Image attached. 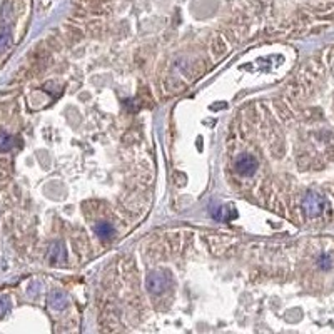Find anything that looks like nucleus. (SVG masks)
<instances>
[{"instance_id": "nucleus-3", "label": "nucleus", "mask_w": 334, "mask_h": 334, "mask_svg": "<svg viewBox=\"0 0 334 334\" xmlns=\"http://www.w3.org/2000/svg\"><path fill=\"white\" fill-rule=\"evenodd\" d=\"M257 169V159L254 156L242 154L236 159V171L241 176H253Z\"/></svg>"}, {"instance_id": "nucleus-10", "label": "nucleus", "mask_w": 334, "mask_h": 334, "mask_svg": "<svg viewBox=\"0 0 334 334\" xmlns=\"http://www.w3.org/2000/svg\"><path fill=\"white\" fill-rule=\"evenodd\" d=\"M319 266H321V267H324V269H328V267L331 266V259H329L328 256L321 257V259H319Z\"/></svg>"}, {"instance_id": "nucleus-4", "label": "nucleus", "mask_w": 334, "mask_h": 334, "mask_svg": "<svg viewBox=\"0 0 334 334\" xmlns=\"http://www.w3.org/2000/svg\"><path fill=\"white\" fill-rule=\"evenodd\" d=\"M67 302H69V301H67V296L62 293V291H52V293H50V296H49L50 308L60 311V309H64L67 306Z\"/></svg>"}, {"instance_id": "nucleus-2", "label": "nucleus", "mask_w": 334, "mask_h": 334, "mask_svg": "<svg viewBox=\"0 0 334 334\" xmlns=\"http://www.w3.org/2000/svg\"><path fill=\"white\" fill-rule=\"evenodd\" d=\"M169 282H171V277H169L166 273H162V271H154V273H151L147 276L145 284H147V289L151 291L152 294H160L169 288Z\"/></svg>"}, {"instance_id": "nucleus-8", "label": "nucleus", "mask_w": 334, "mask_h": 334, "mask_svg": "<svg viewBox=\"0 0 334 334\" xmlns=\"http://www.w3.org/2000/svg\"><path fill=\"white\" fill-rule=\"evenodd\" d=\"M14 147V137L7 136V134H3V136H0V151H10V149Z\"/></svg>"}, {"instance_id": "nucleus-9", "label": "nucleus", "mask_w": 334, "mask_h": 334, "mask_svg": "<svg viewBox=\"0 0 334 334\" xmlns=\"http://www.w3.org/2000/svg\"><path fill=\"white\" fill-rule=\"evenodd\" d=\"M10 308V302H9V297H0V316H3L7 311H9Z\"/></svg>"}, {"instance_id": "nucleus-5", "label": "nucleus", "mask_w": 334, "mask_h": 334, "mask_svg": "<svg viewBox=\"0 0 334 334\" xmlns=\"http://www.w3.org/2000/svg\"><path fill=\"white\" fill-rule=\"evenodd\" d=\"M49 259L54 264H60V262L65 261V249L60 242H54L52 244V247L49 251Z\"/></svg>"}, {"instance_id": "nucleus-7", "label": "nucleus", "mask_w": 334, "mask_h": 334, "mask_svg": "<svg viewBox=\"0 0 334 334\" xmlns=\"http://www.w3.org/2000/svg\"><path fill=\"white\" fill-rule=\"evenodd\" d=\"M10 45V32L7 27L0 25V52H5Z\"/></svg>"}, {"instance_id": "nucleus-1", "label": "nucleus", "mask_w": 334, "mask_h": 334, "mask_svg": "<svg viewBox=\"0 0 334 334\" xmlns=\"http://www.w3.org/2000/svg\"><path fill=\"white\" fill-rule=\"evenodd\" d=\"M326 207V200L317 192H308L302 199V209L308 214V217H317L323 214Z\"/></svg>"}, {"instance_id": "nucleus-6", "label": "nucleus", "mask_w": 334, "mask_h": 334, "mask_svg": "<svg viewBox=\"0 0 334 334\" xmlns=\"http://www.w3.org/2000/svg\"><path fill=\"white\" fill-rule=\"evenodd\" d=\"M96 234L99 236L100 239H104V241H109V239L114 236V227L112 224L109 222H99L96 226Z\"/></svg>"}]
</instances>
